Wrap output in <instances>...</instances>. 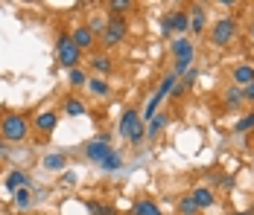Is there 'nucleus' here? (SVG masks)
Wrapping results in <instances>:
<instances>
[{
	"label": "nucleus",
	"instance_id": "obj_1",
	"mask_svg": "<svg viewBox=\"0 0 254 215\" xmlns=\"http://www.w3.org/2000/svg\"><path fill=\"white\" fill-rule=\"evenodd\" d=\"M29 128H32V122L26 120V114L6 111L0 117V140L3 143H24L29 137Z\"/></svg>",
	"mask_w": 254,
	"mask_h": 215
},
{
	"label": "nucleus",
	"instance_id": "obj_2",
	"mask_svg": "<svg viewBox=\"0 0 254 215\" xmlns=\"http://www.w3.org/2000/svg\"><path fill=\"white\" fill-rule=\"evenodd\" d=\"M170 52L176 58V76H187L193 70V61H196V44L190 38H176L170 44Z\"/></svg>",
	"mask_w": 254,
	"mask_h": 215
},
{
	"label": "nucleus",
	"instance_id": "obj_3",
	"mask_svg": "<svg viewBox=\"0 0 254 215\" xmlns=\"http://www.w3.org/2000/svg\"><path fill=\"white\" fill-rule=\"evenodd\" d=\"M56 58H59V64L67 67V70L79 67V61H82V49L73 44L70 32H59V38H56Z\"/></svg>",
	"mask_w": 254,
	"mask_h": 215
},
{
	"label": "nucleus",
	"instance_id": "obj_4",
	"mask_svg": "<svg viewBox=\"0 0 254 215\" xmlns=\"http://www.w3.org/2000/svg\"><path fill=\"white\" fill-rule=\"evenodd\" d=\"M234 38H237V21L234 18H219L210 26V44L213 47H228Z\"/></svg>",
	"mask_w": 254,
	"mask_h": 215
},
{
	"label": "nucleus",
	"instance_id": "obj_5",
	"mask_svg": "<svg viewBox=\"0 0 254 215\" xmlns=\"http://www.w3.org/2000/svg\"><path fill=\"white\" fill-rule=\"evenodd\" d=\"M126 32H128V26H126L123 18H108V21H105V29H102V41H105V47L123 44V41H126Z\"/></svg>",
	"mask_w": 254,
	"mask_h": 215
},
{
	"label": "nucleus",
	"instance_id": "obj_6",
	"mask_svg": "<svg viewBox=\"0 0 254 215\" xmlns=\"http://www.w3.org/2000/svg\"><path fill=\"white\" fill-rule=\"evenodd\" d=\"M111 151H114V148H111V137H108V134H100L97 140H91V143L85 145V157H88L91 163H97V166H100Z\"/></svg>",
	"mask_w": 254,
	"mask_h": 215
},
{
	"label": "nucleus",
	"instance_id": "obj_7",
	"mask_svg": "<svg viewBox=\"0 0 254 215\" xmlns=\"http://www.w3.org/2000/svg\"><path fill=\"white\" fill-rule=\"evenodd\" d=\"M140 122H143L140 120V111H137V108H126L123 117H120V122H117V134H120L123 140H128V134H131Z\"/></svg>",
	"mask_w": 254,
	"mask_h": 215
},
{
	"label": "nucleus",
	"instance_id": "obj_8",
	"mask_svg": "<svg viewBox=\"0 0 254 215\" xmlns=\"http://www.w3.org/2000/svg\"><path fill=\"white\" fill-rule=\"evenodd\" d=\"M56 125H59V114H56V111H44V114H38V117L32 120V128H35L38 134H44V137H50L53 131H56Z\"/></svg>",
	"mask_w": 254,
	"mask_h": 215
},
{
	"label": "nucleus",
	"instance_id": "obj_9",
	"mask_svg": "<svg viewBox=\"0 0 254 215\" xmlns=\"http://www.w3.org/2000/svg\"><path fill=\"white\" fill-rule=\"evenodd\" d=\"M170 26H173L176 35L187 38V29H190V15H187V9H173V12H170Z\"/></svg>",
	"mask_w": 254,
	"mask_h": 215
},
{
	"label": "nucleus",
	"instance_id": "obj_10",
	"mask_svg": "<svg viewBox=\"0 0 254 215\" xmlns=\"http://www.w3.org/2000/svg\"><path fill=\"white\" fill-rule=\"evenodd\" d=\"M254 82V67L252 64H237L234 73H231V85L234 87H249Z\"/></svg>",
	"mask_w": 254,
	"mask_h": 215
},
{
	"label": "nucleus",
	"instance_id": "obj_11",
	"mask_svg": "<svg viewBox=\"0 0 254 215\" xmlns=\"http://www.w3.org/2000/svg\"><path fill=\"white\" fill-rule=\"evenodd\" d=\"M187 15H190V32H193V35H202L204 24H207V12H204V6H199V3L190 6Z\"/></svg>",
	"mask_w": 254,
	"mask_h": 215
},
{
	"label": "nucleus",
	"instance_id": "obj_12",
	"mask_svg": "<svg viewBox=\"0 0 254 215\" xmlns=\"http://www.w3.org/2000/svg\"><path fill=\"white\" fill-rule=\"evenodd\" d=\"M29 183H32V177H29V172H24V169H15V172H9V177H6V189L9 192L29 189Z\"/></svg>",
	"mask_w": 254,
	"mask_h": 215
},
{
	"label": "nucleus",
	"instance_id": "obj_13",
	"mask_svg": "<svg viewBox=\"0 0 254 215\" xmlns=\"http://www.w3.org/2000/svg\"><path fill=\"white\" fill-rule=\"evenodd\" d=\"M190 198H193L196 210H210V207L216 204V195H213V189H207V186H199V189H193V192H190Z\"/></svg>",
	"mask_w": 254,
	"mask_h": 215
},
{
	"label": "nucleus",
	"instance_id": "obj_14",
	"mask_svg": "<svg viewBox=\"0 0 254 215\" xmlns=\"http://www.w3.org/2000/svg\"><path fill=\"white\" fill-rule=\"evenodd\" d=\"M70 38H73V44H76L79 49H91L94 47V32H91V26H76L73 32H70Z\"/></svg>",
	"mask_w": 254,
	"mask_h": 215
},
{
	"label": "nucleus",
	"instance_id": "obj_15",
	"mask_svg": "<svg viewBox=\"0 0 254 215\" xmlns=\"http://www.w3.org/2000/svg\"><path fill=\"white\" fill-rule=\"evenodd\" d=\"M170 125V117L167 114H155L152 120L146 122V140H155V137H161V131Z\"/></svg>",
	"mask_w": 254,
	"mask_h": 215
},
{
	"label": "nucleus",
	"instance_id": "obj_16",
	"mask_svg": "<svg viewBox=\"0 0 254 215\" xmlns=\"http://www.w3.org/2000/svg\"><path fill=\"white\" fill-rule=\"evenodd\" d=\"M62 111H64L67 117H85V111H88V108H85V102H82V99L67 96V99L62 102Z\"/></svg>",
	"mask_w": 254,
	"mask_h": 215
},
{
	"label": "nucleus",
	"instance_id": "obj_17",
	"mask_svg": "<svg viewBox=\"0 0 254 215\" xmlns=\"http://www.w3.org/2000/svg\"><path fill=\"white\" fill-rule=\"evenodd\" d=\"M41 163H44L47 172H62V169L67 166V154H64V151H53V154H47Z\"/></svg>",
	"mask_w": 254,
	"mask_h": 215
},
{
	"label": "nucleus",
	"instance_id": "obj_18",
	"mask_svg": "<svg viewBox=\"0 0 254 215\" xmlns=\"http://www.w3.org/2000/svg\"><path fill=\"white\" fill-rule=\"evenodd\" d=\"M131 215H161V207L155 201H149V198H140V201H134Z\"/></svg>",
	"mask_w": 254,
	"mask_h": 215
},
{
	"label": "nucleus",
	"instance_id": "obj_19",
	"mask_svg": "<svg viewBox=\"0 0 254 215\" xmlns=\"http://www.w3.org/2000/svg\"><path fill=\"white\" fill-rule=\"evenodd\" d=\"M243 99H246V96H243V87H234V85H231L228 90L222 93V105H225V108H240Z\"/></svg>",
	"mask_w": 254,
	"mask_h": 215
},
{
	"label": "nucleus",
	"instance_id": "obj_20",
	"mask_svg": "<svg viewBox=\"0 0 254 215\" xmlns=\"http://www.w3.org/2000/svg\"><path fill=\"white\" fill-rule=\"evenodd\" d=\"M12 204H15V210L26 213V210L32 207V192H29V189H18V192H12Z\"/></svg>",
	"mask_w": 254,
	"mask_h": 215
},
{
	"label": "nucleus",
	"instance_id": "obj_21",
	"mask_svg": "<svg viewBox=\"0 0 254 215\" xmlns=\"http://www.w3.org/2000/svg\"><path fill=\"white\" fill-rule=\"evenodd\" d=\"M176 82H178V76H176V73H170V76H164V82L158 85V90H155V96H158V99H167V96L173 93V87H176Z\"/></svg>",
	"mask_w": 254,
	"mask_h": 215
},
{
	"label": "nucleus",
	"instance_id": "obj_22",
	"mask_svg": "<svg viewBox=\"0 0 254 215\" xmlns=\"http://www.w3.org/2000/svg\"><path fill=\"white\" fill-rule=\"evenodd\" d=\"M88 87H91V93H94V96H108V93H111V85H108L105 79H100V76L88 79Z\"/></svg>",
	"mask_w": 254,
	"mask_h": 215
},
{
	"label": "nucleus",
	"instance_id": "obj_23",
	"mask_svg": "<svg viewBox=\"0 0 254 215\" xmlns=\"http://www.w3.org/2000/svg\"><path fill=\"white\" fill-rule=\"evenodd\" d=\"M100 169L102 172H120V169H123V157H120L117 151H111V154L100 163Z\"/></svg>",
	"mask_w": 254,
	"mask_h": 215
},
{
	"label": "nucleus",
	"instance_id": "obj_24",
	"mask_svg": "<svg viewBox=\"0 0 254 215\" xmlns=\"http://www.w3.org/2000/svg\"><path fill=\"white\" fill-rule=\"evenodd\" d=\"M91 64H94V70H97V73H111V70H114V61H111L105 52L94 55V58H91Z\"/></svg>",
	"mask_w": 254,
	"mask_h": 215
},
{
	"label": "nucleus",
	"instance_id": "obj_25",
	"mask_svg": "<svg viewBox=\"0 0 254 215\" xmlns=\"http://www.w3.org/2000/svg\"><path fill=\"white\" fill-rule=\"evenodd\" d=\"M67 79H70V85H73V87H82V85H88V73L82 70V67H73V70H67Z\"/></svg>",
	"mask_w": 254,
	"mask_h": 215
},
{
	"label": "nucleus",
	"instance_id": "obj_26",
	"mask_svg": "<svg viewBox=\"0 0 254 215\" xmlns=\"http://www.w3.org/2000/svg\"><path fill=\"white\" fill-rule=\"evenodd\" d=\"M234 131H237V134H249V131H254V111H252V114H246L243 120L237 122V125H234Z\"/></svg>",
	"mask_w": 254,
	"mask_h": 215
},
{
	"label": "nucleus",
	"instance_id": "obj_27",
	"mask_svg": "<svg viewBox=\"0 0 254 215\" xmlns=\"http://www.w3.org/2000/svg\"><path fill=\"white\" fill-rule=\"evenodd\" d=\"M143 140H146V122H140V125L128 134V143H131V145H140Z\"/></svg>",
	"mask_w": 254,
	"mask_h": 215
},
{
	"label": "nucleus",
	"instance_id": "obj_28",
	"mask_svg": "<svg viewBox=\"0 0 254 215\" xmlns=\"http://www.w3.org/2000/svg\"><path fill=\"white\" fill-rule=\"evenodd\" d=\"M88 210H91V215H117L114 207H105V204H97V201H91Z\"/></svg>",
	"mask_w": 254,
	"mask_h": 215
},
{
	"label": "nucleus",
	"instance_id": "obj_29",
	"mask_svg": "<svg viewBox=\"0 0 254 215\" xmlns=\"http://www.w3.org/2000/svg\"><path fill=\"white\" fill-rule=\"evenodd\" d=\"M178 210H181V213H184V215H193V213H199V210H196V204H193V198H190V195H187V198H181V201H178Z\"/></svg>",
	"mask_w": 254,
	"mask_h": 215
},
{
	"label": "nucleus",
	"instance_id": "obj_30",
	"mask_svg": "<svg viewBox=\"0 0 254 215\" xmlns=\"http://www.w3.org/2000/svg\"><path fill=\"white\" fill-rule=\"evenodd\" d=\"M108 9H111V12H126V9H131V3H128V0H111Z\"/></svg>",
	"mask_w": 254,
	"mask_h": 215
},
{
	"label": "nucleus",
	"instance_id": "obj_31",
	"mask_svg": "<svg viewBox=\"0 0 254 215\" xmlns=\"http://www.w3.org/2000/svg\"><path fill=\"white\" fill-rule=\"evenodd\" d=\"M76 172H64V174H62V186H76Z\"/></svg>",
	"mask_w": 254,
	"mask_h": 215
},
{
	"label": "nucleus",
	"instance_id": "obj_32",
	"mask_svg": "<svg viewBox=\"0 0 254 215\" xmlns=\"http://www.w3.org/2000/svg\"><path fill=\"white\" fill-rule=\"evenodd\" d=\"M161 32H164V35H173V26H170V12L161 18Z\"/></svg>",
	"mask_w": 254,
	"mask_h": 215
},
{
	"label": "nucleus",
	"instance_id": "obj_33",
	"mask_svg": "<svg viewBox=\"0 0 254 215\" xmlns=\"http://www.w3.org/2000/svg\"><path fill=\"white\" fill-rule=\"evenodd\" d=\"M243 96H246L249 102H254V82L249 85V87H243Z\"/></svg>",
	"mask_w": 254,
	"mask_h": 215
},
{
	"label": "nucleus",
	"instance_id": "obj_34",
	"mask_svg": "<svg viewBox=\"0 0 254 215\" xmlns=\"http://www.w3.org/2000/svg\"><path fill=\"white\" fill-rule=\"evenodd\" d=\"M6 154H9V151H6V143L0 140V157H6Z\"/></svg>",
	"mask_w": 254,
	"mask_h": 215
},
{
	"label": "nucleus",
	"instance_id": "obj_35",
	"mask_svg": "<svg viewBox=\"0 0 254 215\" xmlns=\"http://www.w3.org/2000/svg\"><path fill=\"white\" fill-rule=\"evenodd\" d=\"M249 32H252V38H254V21H252V26H249Z\"/></svg>",
	"mask_w": 254,
	"mask_h": 215
},
{
	"label": "nucleus",
	"instance_id": "obj_36",
	"mask_svg": "<svg viewBox=\"0 0 254 215\" xmlns=\"http://www.w3.org/2000/svg\"><path fill=\"white\" fill-rule=\"evenodd\" d=\"M234 215H249V213H234Z\"/></svg>",
	"mask_w": 254,
	"mask_h": 215
},
{
	"label": "nucleus",
	"instance_id": "obj_37",
	"mask_svg": "<svg viewBox=\"0 0 254 215\" xmlns=\"http://www.w3.org/2000/svg\"><path fill=\"white\" fill-rule=\"evenodd\" d=\"M0 215H3V213H0Z\"/></svg>",
	"mask_w": 254,
	"mask_h": 215
}]
</instances>
